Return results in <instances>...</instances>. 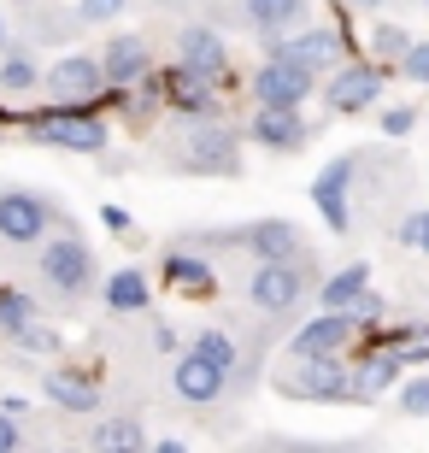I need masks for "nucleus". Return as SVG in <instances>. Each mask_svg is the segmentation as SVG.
<instances>
[{"mask_svg":"<svg viewBox=\"0 0 429 453\" xmlns=\"http://www.w3.org/2000/svg\"><path fill=\"white\" fill-rule=\"evenodd\" d=\"M159 165L177 177H241V135L218 118H177L159 148Z\"/></svg>","mask_w":429,"mask_h":453,"instance_id":"obj_1","label":"nucleus"},{"mask_svg":"<svg viewBox=\"0 0 429 453\" xmlns=\"http://www.w3.org/2000/svg\"><path fill=\"white\" fill-rule=\"evenodd\" d=\"M177 65L200 71V77H212V83L230 77V48H224V35H218L206 18H195V24L177 30Z\"/></svg>","mask_w":429,"mask_h":453,"instance_id":"obj_15","label":"nucleus"},{"mask_svg":"<svg viewBox=\"0 0 429 453\" xmlns=\"http://www.w3.org/2000/svg\"><path fill=\"white\" fill-rule=\"evenodd\" d=\"M395 248L424 253L429 259V206H406V212L395 219Z\"/></svg>","mask_w":429,"mask_h":453,"instance_id":"obj_26","label":"nucleus"},{"mask_svg":"<svg viewBox=\"0 0 429 453\" xmlns=\"http://www.w3.org/2000/svg\"><path fill=\"white\" fill-rule=\"evenodd\" d=\"M382 83H388L382 65H371V59H341L335 71L318 77V95H324V106H330L335 118H359L382 101Z\"/></svg>","mask_w":429,"mask_h":453,"instance_id":"obj_7","label":"nucleus"},{"mask_svg":"<svg viewBox=\"0 0 429 453\" xmlns=\"http://www.w3.org/2000/svg\"><path fill=\"white\" fill-rule=\"evenodd\" d=\"M30 319H35V301L24 295V288L0 283V336H12L18 324H30Z\"/></svg>","mask_w":429,"mask_h":453,"instance_id":"obj_29","label":"nucleus"},{"mask_svg":"<svg viewBox=\"0 0 429 453\" xmlns=\"http://www.w3.org/2000/svg\"><path fill=\"white\" fill-rule=\"evenodd\" d=\"M418 6H424V12H429V0H418Z\"/></svg>","mask_w":429,"mask_h":453,"instance_id":"obj_41","label":"nucleus"},{"mask_svg":"<svg viewBox=\"0 0 429 453\" xmlns=\"http://www.w3.org/2000/svg\"><path fill=\"white\" fill-rule=\"evenodd\" d=\"M6 342H12V348H24V353H59V330H48V324H35V319L18 324Z\"/></svg>","mask_w":429,"mask_h":453,"instance_id":"obj_32","label":"nucleus"},{"mask_svg":"<svg viewBox=\"0 0 429 453\" xmlns=\"http://www.w3.org/2000/svg\"><path fill=\"white\" fill-rule=\"evenodd\" d=\"M271 388L282 401H306V406L347 401V353H288L271 371Z\"/></svg>","mask_w":429,"mask_h":453,"instance_id":"obj_5","label":"nucleus"},{"mask_svg":"<svg viewBox=\"0 0 429 453\" xmlns=\"http://www.w3.org/2000/svg\"><path fill=\"white\" fill-rule=\"evenodd\" d=\"M341 312H347V319H353V324H359V330H377V324H382V319H388V301H382L377 288L364 283V288H359V295H353V301H347V306H341Z\"/></svg>","mask_w":429,"mask_h":453,"instance_id":"obj_30","label":"nucleus"},{"mask_svg":"<svg viewBox=\"0 0 429 453\" xmlns=\"http://www.w3.org/2000/svg\"><path fill=\"white\" fill-rule=\"evenodd\" d=\"M264 53H277V59H288V65L312 71V77H324V71H335L347 59V42L335 24H312V30H282V35H264Z\"/></svg>","mask_w":429,"mask_h":453,"instance_id":"obj_8","label":"nucleus"},{"mask_svg":"<svg viewBox=\"0 0 429 453\" xmlns=\"http://www.w3.org/2000/svg\"><path fill=\"white\" fill-rule=\"evenodd\" d=\"M347 12H382V6H388V0H341Z\"/></svg>","mask_w":429,"mask_h":453,"instance_id":"obj_38","label":"nucleus"},{"mask_svg":"<svg viewBox=\"0 0 429 453\" xmlns=\"http://www.w3.org/2000/svg\"><path fill=\"white\" fill-rule=\"evenodd\" d=\"M0 48H6V18H0Z\"/></svg>","mask_w":429,"mask_h":453,"instance_id":"obj_39","label":"nucleus"},{"mask_svg":"<svg viewBox=\"0 0 429 453\" xmlns=\"http://www.w3.org/2000/svg\"><path fill=\"white\" fill-rule=\"evenodd\" d=\"M400 377H406V365H400V353L382 342V348L359 353V359L347 365V401H353V406H377Z\"/></svg>","mask_w":429,"mask_h":453,"instance_id":"obj_13","label":"nucleus"},{"mask_svg":"<svg viewBox=\"0 0 429 453\" xmlns=\"http://www.w3.org/2000/svg\"><path fill=\"white\" fill-rule=\"evenodd\" d=\"M159 106L177 118H218V83L188 71V65H171L159 77Z\"/></svg>","mask_w":429,"mask_h":453,"instance_id":"obj_14","label":"nucleus"},{"mask_svg":"<svg viewBox=\"0 0 429 453\" xmlns=\"http://www.w3.org/2000/svg\"><path fill=\"white\" fill-rule=\"evenodd\" d=\"M406 48H412V30H400V24H377V30H371V53H377L382 71H395Z\"/></svg>","mask_w":429,"mask_h":453,"instance_id":"obj_27","label":"nucleus"},{"mask_svg":"<svg viewBox=\"0 0 429 453\" xmlns=\"http://www.w3.org/2000/svg\"><path fill=\"white\" fill-rule=\"evenodd\" d=\"M100 301H106V312H124V319H130V312H148L153 288H148V277L130 265V271H112V277L100 283Z\"/></svg>","mask_w":429,"mask_h":453,"instance_id":"obj_22","label":"nucleus"},{"mask_svg":"<svg viewBox=\"0 0 429 453\" xmlns=\"http://www.w3.org/2000/svg\"><path fill=\"white\" fill-rule=\"evenodd\" d=\"M100 224H106V230H118V235H130V230H135V219L124 212V206H100Z\"/></svg>","mask_w":429,"mask_h":453,"instance_id":"obj_37","label":"nucleus"},{"mask_svg":"<svg viewBox=\"0 0 429 453\" xmlns=\"http://www.w3.org/2000/svg\"><path fill=\"white\" fill-rule=\"evenodd\" d=\"M30 88H42V65H35V53L24 48V42H6L0 48V95H30Z\"/></svg>","mask_w":429,"mask_h":453,"instance_id":"obj_24","label":"nucleus"},{"mask_svg":"<svg viewBox=\"0 0 429 453\" xmlns=\"http://www.w3.org/2000/svg\"><path fill=\"white\" fill-rule=\"evenodd\" d=\"M130 0H77V24H112Z\"/></svg>","mask_w":429,"mask_h":453,"instance_id":"obj_35","label":"nucleus"},{"mask_svg":"<svg viewBox=\"0 0 429 453\" xmlns=\"http://www.w3.org/2000/svg\"><path fill=\"white\" fill-rule=\"evenodd\" d=\"M18 6H35V0H18Z\"/></svg>","mask_w":429,"mask_h":453,"instance_id":"obj_40","label":"nucleus"},{"mask_svg":"<svg viewBox=\"0 0 429 453\" xmlns=\"http://www.w3.org/2000/svg\"><path fill=\"white\" fill-rule=\"evenodd\" d=\"M241 24L253 35H282L306 24V0H241Z\"/></svg>","mask_w":429,"mask_h":453,"instance_id":"obj_21","label":"nucleus"},{"mask_svg":"<svg viewBox=\"0 0 429 453\" xmlns=\"http://www.w3.org/2000/svg\"><path fill=\"white\" fill-rule=\"evenodd\" d=\"M364 283H371V265H364V259H353V265L335 271V277H318V295H312V301L324 306V312H341V306L353 301Z\"/></svg>","mask_w":429,"mask_h":453,"instance_id":"obj_25","label":"nucleus"},{"mask_svg":"<svg viewBox=\"0 0 429 453\" xmlns=\"http://www.w3.org/2000/svg\"><path fill=\"white\" fill-rule=\"evenodd\" d=\"M159 277H165L171 288H182V295H200V288L218 283V259L200 248H182V242H171L165 253H159Z\"/></svg>","mask_w":429,"mask_h":453,"instance_id":"obj_18","label":"nucleus"},{"mask_svg":"<svg viewBox=\"0 0 429 453\" xmlns=\"http://www.w3.org/2000/svg\"><path fill=\"white\" fill-rule=\"evenodd\" d=\"M248 135H253V148H264V153H300L318 130L306 118V106H253Z\"/></svg>","mask_w":429,"mask_h":453,"instance_id":"obj_12","label":"nucleus"},{"mask_svg":"<svg viewBox=\"0 0 429 453\" xmlns=\"http://www.w3.org/2000/svg\"><path fill=\"white\" fill-rule=\"evenodd\" d=\"M395 412L400 418H429V377H406L395 388Z\"/></svg>","mask_w":429,"mask_h":453,"instance_id":"obj_31","label":"nucleus"},{"mask_svg":"<svg viewBox=\"0 0 429 453\" xmlns=\"http://www.w3.org/2000/svg\"><path fill=\"white\" fill-rule=\"evenodd\" d=\"M347 195H353V153H341V159H330V165L318 171L312 183V206L324 212V224H330L335 235L353 230V212H347Z\"/></svg>","mask_w":429,"mask_h":453,"instance_id":"obj_17","label":"nucleus"},{"mask_svg":"<svg viewBox=\"0 0 429 453\" xmlns=\"http://www.w3.org/2000/svg\"><path fill=\"white\" fill-rule=\"evenodd\" d=\"M171 395H177L182 406L206 412V406H224V401H230V377H224V365H218V359H206L200 348H182L177 365H171Z\"/></svg>","mask_w":429,"mask_h":453,"instance_id":"obj_9","label":"nucleus"},{"mask_svg":"<svg viewBox=\"0 0 429 453\" xmlns=\"http://www.w3.org/2000/svg\"><path fill=\"white\" fill-rule=\"evenodd\" d=\"M53 230H71V219L48 195H35V188H0V242L6 248H35Z\"/></svg>","mask_w":429,"mask_h":453,"instance_id":"obj_6","label":"nucleus"},{"mask_svg":"<svg viewBox=\"0 0 429 453\" xmlns=\"http://www.w3.org/2000/svg\"><path fill=\"white\" fill-rule=\"evenodd\" d=\"M88 448L95 453H142L148 448V430H142V418L118 412V418H100L95 430H88Z\"/></svg>","mask_w":429,"mask_h":453,"instance_id":"obj_23","label":"nucleus"},{"mask_svg":"<svg viewBox=\"0 0 429 453\" xmlns=\"http://www.w3.org/2000/svg\"><path fill=\"white\" fill-rule=\"evenodd\" d=\"M318 295V265L312 253H295V259H248L241 271V301L264 319H288Z\"/></svg>","mask_w":429,"mask_h":453,"instance_id":"obj_2","label":"nucleus"},{"mask_svg":"<svg viewBox=\"0 0 429 453\" xmlns=\"http://www.w3.org/2000/svg\"><path fill=\"white\" fill-rule=\"evenodd\" d=\"M388 348L400 353V365H406V371L424 365V359H429V324H400L395 336H388Z\"/></svg>","mask_w":429,"mask_h":453,"instance_id":"obj_28","label":"nucleus"},{"mask_svg":"<svg viewBox=\"0 0 429 453\" xmlns=\"http://www.w3.org/2000/svg\"><path fill=\"white\" fill-rule=\"evenodd\" d=\"M35 248H42L35 253V277H42V288H48L59 306H77V301L95 295L100 259H95V248H88L77 230H53V235H42Z\"/></svg>","mask_w":429,"mask_h":453,"instance_id":"obj_3","label":"nucleus"},{"mask_svg":"<svg viewBox=\"0 0 429 453\" xmlns=\"http://www.w3.org/2000/svg\"><path fill=\"white\" fill-rule=\"evenodd\" d=\"M95 59H100V77H106V88H135L142 77H153V48H148V35H112V42H106Z\"/></svg>","mask_w":429,"mask_h":453,"instance_id":"obj_16","label":"nucleus"},{"mask_svg":"<svg viewBox=\"0 0 429 453\" xmlns=\"http://www.w3.org/2000/svg\"><path fill=\"white\" fill-rule=\"evenodd\" d=\"M248 95H253V106H306L318 95V77L288 65V59H277V53H264L248 77Z\"/></svg>","mask_w":429,"mask_h":453,"instance_id":"obj_10","label":"nucleus"},{"mask_svg":"<svg viewBox=\"0 0 429 453\" xmlns=\"http://www.w3.org/2000/svg\"><path fill=\"white\" fill-rule=\"evenodd\" d=\"M30 142L42 148H65V153H106L112 148V124L95 112V106H71V101H48L35 112L18 118Z\"/></svg>","mask_w":429,"mask_h":453,"instance_id":"obj_4","label":"nucleus"},{"mask_svg":"<svg viewBox=\"0 0 429 453\" xmlns=\"http://www.w3.org/2000/svg\"><path fill=\"white\" fill-rule=\"evenodd\" d=\"M42 395L59 412H100V377H88L83 365H53L42 377Z\"/></svg>","mask_w":429,"mask_h":453,"instance_id":"obj_19","label":"nucleus"},{"mask_svg":"<svg viewBox=\"0 0 429 453\" xmlns=\"http://www.w3.org/2000/svg\"><path fill=\"white\" fill-rule=\"evenodd\" d=\"M377 124H382V135H388V142H406V135L418 130V106H388Z\"/></svg>","mask_w":429,"mask_h":453,"instance_id":"obj_34","label":"nucleus"},{"mask_svg":"<svg viewBox=\"0 0 429 453\" xmlns=\"http://www.w3.org/2000/svg\"><path fill=\"white\" fill-rule=\"evenodd\" d=\"M42 88H48V101H71V106L106 101V77H100L95 53H59V59L42 71Z\"/></svg>","mask_w":429,"mask_h":453,"instance_id":"obj_11","label":"nucleus"},{"mask_svg":"<svg viewBox=\"0 0 429 453\" xmlns=\"http://www.w3.org/2000/svg\"><path fill=\"white\" fill-rule=\"evenodd\" d=\"M24 448V430H18V412H0V453Z\"/></svg>","mask_w":429,"mask_h":453,"instance_id":"obj_36","label":"nucleus"},{"mask_svg":"<svg viewBox=\"0 0 429 453\" xmlns=\"http://www.w3.org/2000/svg\"><path fill=\"white\" fill-rule=\"evenodd\" d=\"M395 71L406 77V83H424V88H429V42H418V35H412V48L400 53Z\"/></svg>","mask_w":429,"mask_h":453,"instance_id":"obj_33","label":"nucleus"},{"mask_svg":"<svg viewBox=\"0 0 429 453\" xmlns=\"http://www.w3.org/2000/svg\"><path fill=\"white\" fill-rule=\"evenodd\" d=\"M353 336H359V324L347 319V312H318V319H306L288 336V353H347Z\"/></svg>","mask_w":429,"mask_h":453,"instance_id":"obj_20","label":"nucleus"}]
</instances>
